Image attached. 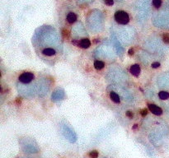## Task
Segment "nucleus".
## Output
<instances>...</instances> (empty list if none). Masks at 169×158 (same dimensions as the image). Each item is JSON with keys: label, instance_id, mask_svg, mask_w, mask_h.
I'll return each mask as SVG.
<instances>
[{"label": "nucleus", "instance_id": "0eeeda50", "mask_svg": "<svg viewBox=\"0 0 169 158\" xmlns=\"http://www.w3.org/2000/svg\"><path fill=\"white\" fill-rule=\"evenodd\" d=\"M35 78V76L32 72H23L21 75L19 76V81L23 84H27L30 83L31 82L33 81V79Z\"/></svg>", "mask_w": 169, "mask_h": 158}, {"label": "nucleus", "instance_id": "9b49d317", "mask_svg": "<svg viewBox=\"0 0 169 158\" xmlns=\"http://www.w3.org/2000/svg\"><path fill=\"white\" fill-rule=\"evenodd\" d=\"M140 72H141V69H140V67L139 64H134L130 67V72L133 76L138 78L140 74Z\"/></svg>", "mask_w": 169, "mask_h": 158}, {"label": "nucleus", "instance_id": "f03ea898", "mask_svg": "<svg viewBox=\"0 0 169 158\" xmlns=\"http://www.w3.org/2000/svg\"><path fill=\"white\" fill-rule=\"evenodd\" d=\"M135 7L138 21H145L150 13V0H137Z\"/></svg>", "mask_w": 169, "mask_h": 158}, {"label": "nucleus", "instance_id": "f257e3e1", "mask_svg": "<svg viewBox=\"0 0 169 158\" xmlns=\"http://www.w3.org/2000/svg\"><path fill=\"white\" fill-rule=\"evenodd\" d=\"M88 26L94 31H100L103 28V16L99 10L91 11L87 17Z\"/></svg>", "mask_w": 169, "mask_h": 158}, {"label": "nucleus", "instance_id": "1a4fd4ad", "mask_svg": "<svg viewBox=\"0 0 169 158\" xmlns=\"http://www.w3.org/2000/svg\"><path fill=\"white\" fill-rule=\"evenodd\" d=\"M111 41H112V43L114 44V45H115V50H116V52H117V54H120V55H121V54H123V52H124V49H123V47L121 46L120 43L119 42V40L117 39V37H116L115 34L113 33V32L111 33Z\"/></svg>", "mask_w": 169, "mask_h": 158}, {"label": "nucleus", "instance_id": "7ed1b4c3", "mask_svg": "<svg viewBox=\"0 0 169 158\" xmlns=\"http://www.w3.org/2000/svg\"><path fill=\"white\" fill-rule=\"evenodd\" d=\"M20 145H21L22 151L27 154H34L39 152V147L37 143L32 137H22L20 139Z\"/></svg>", "mask_w": 169, "mask_h": 158}, {"label": "nucleus", "instance_id": "20e7f679", "mask_svg": "<svg viewBox=\"0 0 169 158\" xmlns=\"http://www.w3.org/2000/svg\"><path fill=\"white\" fill-rule=\"evenodd\" d=\"M154 24L157 27L169 28V12L163 10L157 13L154 17Z\"/></svg>", "mask_w": 169, "mask_h": 158}, {"label": "nucleus", "instance_id": "4468645a", "mask_svg": "<svg viewBox=\"0 0 169 158\" xmlns=\"http://www.w3.org/2000/svg\"><path fill=\"white\" fill-rule=\"evenodd\" d=\"M110 98L115 104H119L120 102V98L119 95L115 91H111L110 92Z\"/></svg>", "mask_w": 169, "mask_h": 158}, {"label": "nucleus", "instance_id": "c85d7f7f", "mask_svg": "<svg viewBox=\"0 0 169 158\" xmlns=\"http://www.w3.org/2000/svg\"><path fill=\"white\" fill-rule=\"evenodd\" d=\"M138 127H139V125H138V124H135L134 126H133V128H133V129H136V128H137Z\"/></svg>", "mask_w": 169, "mask_h": 158}, {"label": "nucleus", "instance_id": "c756f323", "mask_svg": "<svg viewBox=\"0 0 169 158\" xmlns=\"http://www.w3.org/2000/svg\"><path fill=\"white\" fill-rule=\"evenodd\" d=\"M27 158H31V157H27Z\"/></svg>", "mask_w": 169, "mask_h": 158}, {"label": "nucleus", "instance_id": "bb28decb", "mask_svg": "<svg viewBox=\"0 0 169 158\" xmlns=\"http://www.w3.org/2000/svg\"><path fill=\"white\" fill-rule=\"evenodd\" d=\"M128 54H129V55H130V56L134 55V54H135V50H134V49H130V50H129V51H128Z\"/></svg>", "mask_w": 169, "mask_h": 158}, {"label": "nucleus", "instance_id": "412c9836", "mask_svg": "<svg viewBox=\"0 0 169 158\" xmlns=\"http://www.w3.org/2000/svg\"><path fill=\"white\" fill-rule=\"evenodd\" d=\"M62 35L64 39H68L69 37V32L66 29H63L62 30Z\"/></svg>", "mask_w": 169, "mask_h": 158}, {"label": "nucleus", "instance_id": "6e6552de", "mask_svg": "<svg viewBox=\"0 0 169 158\" xmlns=\"http://www.w3.org/2000/svg\"><path fill=\"white\" fill-rule=\"evenodd\" d=\"M65 93H64V90L63 88H57L54 91V92L51 95V100L52 101H59L64 99Z\"/></svg>", "mask_w": 169, "mask_h": 158}, {"label": "nucleus", "instance_id": "393cba45", "mask_svg": "<svg viewBox=\"0 0 169 158\" xmlns=\"http://www.w3.org/2000/svg\"><path fill=\"white\" fill-rule=\"evenodd\" d=\"M159 67H160V63H158V62H154V63H152V68H158Z\"/></svg>", "mask_w": 169, "mask_h": 158}, {"label": "nucleus", "instance_id": "a211bd4d", "mask_svg": "<svg viewBox=\"0 0 169 158\" xmlns=\"http://www.w3.org/2000/svg\"><path fill=\"white\" fill-rule=\"evenodd\" d=\"M98 155L99 153L98 152L96 151V150H93V151H91L89 152V154H88V156H89L91 158H97L98 157Z\"/></svg>", "mask_w": 169, "mask_h": 158}, {"label": "nucleus", "instance_id": "a878e982", "mask_svg": "<svg viewBox=\"0 0 169 158\" xmlns=\"http://www.w3.org/2000/svg\"><path fill=\"white\" fill-rule=\"evenodd\" d=\"M126 115L128 117V118L132 119V118H133V116H134V114H133V113H132L131 111L128 110V111H126Z\"/></svg>", "mask_w": 169, "mask_h": 158}, {"label": "nucleus", "instance_id": "ddd939ff", "mask_svg": "<svg viewBox=\"0 0 169 158\" xmlns=\"http://www.w3.org/2000/svg\"><path fill=\"white\" fill-rule=\"evenodd\" d=\"M66 19H67V21H68V22H69V23L73 24V23H74L76 21H77L78 17H77V15H76L74 13H72V12H71V13H68L67 17H66Z\"/></svg>", "mask_w": 169, "mask_h": 158}, {"label": "nucleus", "instance_id": "f3484780", "mask_svg": "<svg viewBox=\"0 0 169 158\" xmlns=\"http://www.w3.org/2000/svg\"><path fill=\"white\" fill-rule=\"evenodd\" d=\"M158 96L161 100H167L169 98V92L167 91H162L158 93Z\"/></svg>", "mask_w": 169, "mask_h": 158}, {"label": "nucleus", "instance_id": "dca6fc26", "mask_svg": "<svg viewBox=\"0 0 169 158\" xmlns=\"http://www.w3.org/2000/svg\"><path fill=\"white\" fill-rule=\"evenodd\" d=\"M104 67H105V63H104V62L101 61V60H96L94 62V68L96 70L102 69Z\"/></svg>", "mask_w": 169, "mask_h": 158}, {"label": "nucleus", "instance_id": "423d86ee", "mask_svg": "<svg viewBox=\"0 0 169 158\" xmlns=\"http://www.w3.org/2000/svg\"><path fill=\"white\" fill-rule=\"evenodd\" d=\"M114 17L115 22L120 24V25H126L130 22V16H129L126 12L122 10L115 12Z\"/></svg>", "mask_w": 169, "mask_h": 158}, {"label": "nucleus", "instance_id": "4be33fe9", "mask_svg": "<svg viewBox=\"0 0 169 158\" xmlns=\"http://www.w3.org/2000/svg\"><path fill=\"white\" fill-rule=\"evenodd\" d=\"M104 3L107 6H112L114 4V0H104Z\"/></svg>", "mask_w": 169, "mask_h": 158}, {"label": "nucleus", "instance_id": "aec40b11", "mask_svg": "<svg viewBox=\"0 0 169 158\" xmlns=\"http://www.w3.org/2000/svg\"><path fill=\"white\" fill-rule=\"evenodd\" d=\"M153 5H154L156 8H159L162 5V0H153Z\"/></svg>", "mask_w": 169, "mask_h": 158}, {"label": "nucleus", "instance_id": "cd10ccee", "mask_svg": "<svg viewBox=\"0 0 169 158\" xmlns=\"http://www.w3.org/2000/svg\"><path fill=\"white\" fill-rule=\"evenodd\" d=\"M21 102H22L21 99H17V100H16V103H17V104H21Z\"/></svg>", "mask_w": 169, "mask_h": 158}, {"label": "nucleus", "instance_id": "2eb2a0df", "mask_svg": "<svg viewBox=\"0 0 169 158\" xmlns=\"http://www.w3.org/2000/svg\"><path fill=\"white\" fill-rule=\"evenodd\" d=\"M42 54L46 56H53V55H55L56 51L52 48H46L43 50Z\"/></svg>", "mask_w": 169, "mask_h": 158}, {"label": "nucleus", "instance_id": "6ab92c4d", "mask_svg": "<svg viewBox=\"0 0 169 158\" xmlns=\"http://www.w3.org/2000/svg\"><path fill=\"white\" fill-rule=\"evenodd\" d=\"M162 37H163V41L165 44H169V33H163Z\"/></svg>", "mask_w": 169, "mask_h": 158}, {"label": "nucleus", "instance_id": "5701e85b", "mask_svg": "<svg viewBox=\"0 0 169 158\" xmlns=\"http://www.w3.org/2000/svg\"><path fill=\"white\" fill-rule=\"evenodd\" d=\"M140 115L143 117H145L148 115V109H143V110H140Z\"/></svg>", "mask_w": 169, "mask_h": 158}, {"label": "nucleus", "instance_id": "9d476101", "mask_svg": "<svg viewBox=\"0 0 169 158\" xmlns=\"http://www.w3.org/2000/svg\"><path fill=\"white\" fill-rule=\"evenodd\" d=\"M148 109H149V110L155 115H161L163 114L162 109L158 106H157L154 104H148Z\"/></svg>", "mask_w": 169, "mask_h": 158}, {"label": "nucleus", "instance_id": "39448f33", "mask_svg": "<svg viewBox=\"0 0 169 158\" xmlns=\"http://www.w3.org/2000/svg\"><path fill=\"white\" fill-rule=\"evenodd\" d=\"M61 131L64 137L71 143H74L77 141V134L67 124H63L61 128Z\"/></svg>", "mask_w": 169, "mask_h": 158}, {"label": "nucleus", "instance_id": "f8f14e48", "mask_svg": "<svg viewBox=\"0 0 169 158\" xmlns=\"http://www.w3.org/2000/svg\"><path fill=\"white\" fill-rule=\"evenodd\" d=\"M79 46L83 49H88L91 46V41L89 39L83 38L79 41Z\"/></svg>", "mask_w": 169, "mask_h": 158}, {"label": "nucleus", "instance_id": "b1692460", "mask_svg": "<svg viewBox=\"0 0 169 158\" xmlns=\"http://www.w3.org/2000/svg\"><path fill=\"white\" fill-rule=\"evenodd\" d=\"M78 2L81 4H85V3H89L91 2H93V0H78Z\"/></svg>", "mask_w": 169, "mask_h": 158}]
</instances>
